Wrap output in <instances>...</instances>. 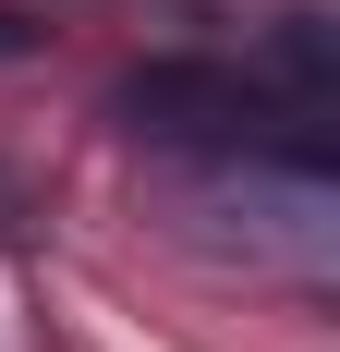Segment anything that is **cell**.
<instances>
[{
	"mask_svg": "<svg viewBox=\"0 0 340 352\" xmlns=\"http://www.w3.org/2000/svg\"><path fill=\"white\" fill-rule=\"evenodd\" d=\"M122 122H134L146 146H206V158H292V146H268V122H316L304 98H279V85H255L243 61H195V49H170V61L122 73ZM292 170H316V158H292Z\"/></svg>",
	"mask_w": 340,
	"mask_h": 352,
	"instance_id": "obj_1",
	"label": "cell"
}]
</instances>
